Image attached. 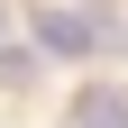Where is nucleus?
<instances>
[{"label": "nucleus", "instance_id": "obj_1", "mask_svg": "<svg viewBox=\"0 0 128 128\" xmlns=\"http://www.w3.org/2000/svg\"><path fill=\"white\" fill-rule=\"evenodd\" d=\"M28 28H37V46H46V55H92V46H110V37H119V9H101V0H92V9L37 0V9H28Z\"/></svg>", "mask_w": 128, "mask_h": 128}, {"label": "nucleus", "instance_id": "obj_4", "mask_svg": "<svg viewBox=\"0 0 128 128\" xmlns=\"http://www.w3.org/2000/svg\"><path fill=\"white\" fill-rule=\"evenodd\" d=\"M0 37H9V9H0Z\"/></svg>", "mask_w": 128, "mask_h": 128}, {"label": "nucleus", "instance_id": "obj_3", "mask_svg": "<svg viewBox=\"0 0 128 128\" xmlns=\"http://www.w3.org/2000/svg\"><path fill=\"white\" fill-rule=\"evenodd\" d=\"M46 73V46H0V92H28Z\"/></svg>", "mask_w": 128, "mask_h": 128}, {"label": "nucleus", "instance_id": "obj_2", "mask_svg": "<svg viewBox=\"0 0 128 128\" xmlns=\"http://www.w3.org/2000/svg\"><path fill=\"white\" fill-rule=\"evenodd\" d=\"M64 128H128V92H119V82H92L82 101L64 110Z\"/></svg>", "mask_w": 128, "mask_h": 128}]
</instances>
